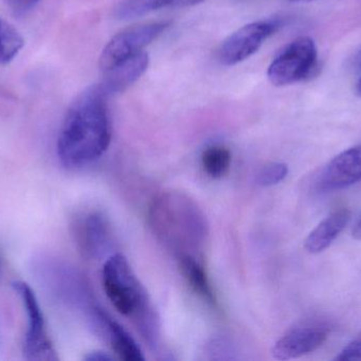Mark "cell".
<instances>
[{"label":"cell","mask_w":361,"mask_h":361,"mask_svg":"<svg viewBox=\"0 0 361 361\" xmlns=\"http://www.w3.org/2000/svg\"><path fill=\"white\" fill-rule=\"evenodd\" d=\"M107 93L89 87L70 105L57 139V156L68 169H82L99 160L112 137Z\"/></svg>","instance_id":"cell-1"},{"label":"cell","mask_w":361,"mask_h":361,"mask_svg":"<svg viewBox=\"0 0 361 361\" xmlns=\"http://www.w3.org/2000/svg\"><path fill=\"white\" fill-rule=\"evenodd\" d=\"M148 224L157 239L176 256L199 258L207 242L205 214L189 195L169 190L154 197L148 210Z\"/></svg>","instance_id":"cell-2"},{"label":"cell","mask_w":361,"mask_h":361,"mask_svg":"<svg viewBox=\"0 0 361 361\" xmlns=\"http://www.w3.org/2000/svg\"><path fill=\"white\" fill-rule=\"evenodd\" d=\"M106 296L114 309L131 318L144 338L156 345L159 337L158 318L139 278L123 254H111L102 273Z\"/></svg>","instance_id":"cell-3"},{"label":"cell","mask_w":361,"mask_h":361,"mask_svg":"<svg viewBox=\"0 0 361 361\" xmlns=\"http://www.w3.org/2000/svg\"><path fill=\"white\" fill-rule=\"evenodd\" d=\"M317 48L311 37L297 38L271 61L267 70V78L275 86L301 82L313 73L317 65Z\"/></svg>","instance_id":"cell-4"},{"label":"cell","mask_w":361,"mask_h":361,"mask_svg":"<svg viewBox=\"0 0 361 361\" xmlns=\"http://www.w3.org/2000/svg\"><path fill=\"white\" fill-rule=\"evenodd\" d=\"M27 314V328L23 343V357L30 361L59 360L56 351L47 331L44 315L33 290L25 282L13 283Z\"/></svg>","instance_id":"cell-5"},{"label":"cell","mask_w":361,"mask_h":361,"mask_svg":"<svg viewBox=\"0 0 361 361\" xmlns=\"http://www.w3.org/2000/svg\"><path fill=\"white\" fill-rule=\"evenodd\" d=\"M171 25V21L143 23L125 29L114 36L104 48L99 57V68L107 71L128 57L141 52Z\"/></svg>","instance_id":"cell-6"},{"label":"cell","mask_w":361,"mask_h":361,"mask_svg":"<svg viewBox=\"0 0 361 361\" xmlns=\"http://www.w3.org/2000/svg\"><path fill=\"white\" fill-rule=\"evenodd\" d=\"M280 27L281 23L278 20H260L240 28L223 42L219 50V59L225 66L237 65L245 61Z\"/></svg>","instance_id":"cell-7"},{"label":"cell","mask_w":361,"mask_h":361,"mask_svg":"<svg viewBox=\"0 0 361 361\" xmlns=\"http://www.w3.org/2000/svg\"><path fill=\"white\" fill-rule=\"evenodd\" d=\"M73 235L80 254L87 259H99L111 248L109 220L101 212L80 214L73 225Z\"/></svg>","instance_id":"cell-8"},{"label":"cell","mask_w":361,"mask_h":361,"mask_svg":"<svg viewBox=\"0 0 361 361\" xmlns=\"http://www.w3.org/2000/svg\"><path fill=\"white\" fill-rule=\"evenodd\" d=\"M328 337V328L322 324L296 326L274 345L271 355L277 360H296L319 349Z\"/></svg>","instance_id":"cell-9"},{"label":"cell","mask_w":361,"mask_h":361,"mask_svg":"<svg viewBox=\"0 0 361 361\" xmlns=\"http://www.w3.org/2000/svg\"><path fill=\"white\" fill-rule=\"evenodd\" d=\"M87 315H88V320L90 321L93 330L109 343L110 347L120 360L125 361L145 360V357L135 339L123 326L108 316L103 309L93 307L92 309L87 312Z\"/></svg>","instance_id":"cell-10"},{"label":"cell","mask_w":361,"mask_h":361,"mask_svg":"<svg viewBox=\"0 0 361 361\" xmlns=\"http://www.w3.org/2000/svg\"><path fill=\"white\" fill-rule=\"evenodd\" d=\"M361 180V143L337 155L326 165L318 186L324 191L343 190Z\"/></svg>","instance_id":"cell-11"},{"label":"cell","mask_w":361,"mask_h":361,"mask_svg":"<svg viewBox=\"0 0 361 361\" xmlns=\"http://www.w3.org/2000/svg\"><path fill=\"white\" fill-rule=\"evenodd\" d=\"M148 66L149 55L141 51L104 71L103 80L99 85L108 95L124 93L145 73Z\"/></svg>","instance_id":"cell-12"},{"label":"cell","mask_w":361,"mask_h":361,"mask_svg":"<svg viewBox=\"0 0 361 361\" xmlns=\"http://www.w3.org/2000/svg\"><path fill=\"white\" fill-rule=\"evenodd\" d=\"M351 220V212L347 208H341L326 216L307 237L305 249L312 254H318L328 249L333 242L345 230Z\"/></svg>","instance_id":"cell-13"},{"label":"cell","mask_w":361,"mask_h":361,"mask_svg":"<svg viewBox=\"0 0 361 361\" xmlns=\"http://www.w3.org/2000/svg\"><path fill=\"white\" fill-rule=\"evenodd\" d=\"M178 262L180 273L186 280L189 288L205 302L216 305V296L212 290V284L199 258L190 254H183L178 256Z\"/></svg>","instance_id":"cell-14"},{"label":"cell","mask_w":361,"mask_h":361,"mask_svg":"<svg viewBox=\"0 0 361 361\" xmlns=\"http://www.w3.org/2000/svg\"><path fill=\"white\" fill-rule=\"evenodd\" d=\"M202 167L204 172L212 178H221L229 171L231 154L223 146H208L202 154Z\"/></svg>","instance_id":"cell-15"},{"label":"cell","mask_w":361,"mask_h":361,"mask_svg":"<svg viewBox=\"0 0 361 361\" xmlns=\"http://www.w3.org/2000/svg\"><path fill=\"white\" fill-rule=\"evenodd\" d=\"M25 46L20 32L0 17V65L11 63Z\"/></svg>","instance_id":"cell-16"},{"label":"cell","mask_w":361,"mask_h":361,"mask_svg":"<svg viewBox=\"0 0 361 361\" xmlns=\"http://www.w3.org/2000/svg\"><path fill=\"white\" fill-rule=\"evenodd\" d=\"M163 8L164 0H122L116 8V16L122 20H129Z\"/></svg>","instance_id":"cell-17"},{"label":"cell","mask_w":361,"mask_h":361,"mask_svg":"<svg viewBox=\"0 0 361 361\" xmlns=\"http://www.w3.org/2000/svg\"><path fill=\"white\" fill-rule=\"evenodd\" d=\"M288 174V167L286 163L271 162L264 165L257 175V184L261 187L276 186L286 179Z\"/></svg>","instance_id":"cell-18"},{"label":"cell","mask_w":361,"mask_h":361,"mask_svg":"<svg viewBox=\"0 0 361 361\" xmlns=\"http://www.w3.org/2000/svg\"><path fill=\"white\" fill-rule=\"evenodd\" d=\"M334 360L361 361V336L345 345Z\"/></svg>","instance_id":"cell-19"},{"label":"cell","mask_w":361,"mask_h":361,"mask_svg":"<svg viewBox=\"0 0 361 361\" xmlns=\"http://www.w3.org/2000/svg\"><path fill=\"white\" fill-rule=\"evenodd\" d=\"M4 1L15 14L23 15L33 10L40 0H4Z\"/></svg>","instance_id":"cell-20"},{"label":"cell","mask_w":361,"mask_h":361,"mask_svg":"<svg viewBox=\"0 0 361 361\" xmlns=\"http://www.w3.org/2000/svg\"><path fill=\"white\" fill-rule=\"evenodd\" d=\"M204 0H164L165 8H186L197 6Z\"/></svg>","instance_id":"cell-21"},{"label":"cell","mask_w":361,"mask_h":361,"mask_svg":"<svg viewBox=\"0 0 361 361\" xmlns=\"http://www.w3.org/2000/svg\"><path fill=\"white\" fill-rule=\"evenodd\" d=\"M85 360L87 361H111L114 360L112 356L108 355L107 353L104 352L95 351L91 352V353L87 354Z\"/></svg>","instance_id":"cell-22"},{"label":"cell","mask_w":361,"mask_h":361,"mask_svg":"<svg viewBox=\"0 0 361 361\" xmlns=\"http://www.w3.org/2000/svg\"><path fill=\"white\" fill-rule=\"evenodd\" d=\"M352 235H353L354 239H357V241H361V218L360 220L356 223L355 226H354Z\"/></svg>","instance_id":"cell-23"},{"label":"cell","mask_w":361,"mask_h":361,"mask_svg":"<svg viewBox=\"0 0 361 361\" xmlns=\"http://www.w3.org/2000/svg\"><path fill=\"white\" fill-rule=\"evenodd\" d=\"M354 65H355L356 69L358 71H361V49L358 51L357 54H356L355 59H354Z\"/></svg>","instance_id":"cell-24"},{"label":"cell","mask_w":361,"mask_h":361,"mask_svg":"<svg viewBox=\"0 0 361 361\" xmlns=\"http://www.w3.org/2000/svg\"><path fill=\"white\" fill-rule=\"evenodd\" d=\"M356 93L361 97V78L358 81L357 84H356Z\"/></svg>","instance_id":"cell-25"},{"label":"cell","mask_w":361,"mask_h":361,"mask_svg":"<svg viewBox=\"0 0 361 361\" xmlns=\"http://www.w3.org/2000/svg\"><path fill=\"white\" fill-rule=\"evenodd\" d=\"M290 1L299 2V1H314V0H290Z\"/></svg>","instance_id":"cell-26"}]
</instances>
